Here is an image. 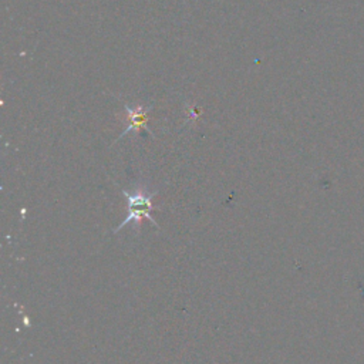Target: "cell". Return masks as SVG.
I'll return each mask as SVG.
<instances>
[{"instance_id": "1", "label": "cell", "mask_w": 364, "mask_h": 364, "mask_svg": "<svg viewBox=\"0 0 364 364\" xmlns=\"http://www.w3.org/2000/svg\"><path fill=\"white\" fill-rule=\"evenodd\" d=\"M122 194L127 198L128 202V217L124 220V222L116 229V232L121 231L124 226L134 224V228L140 232L141 228V220L145 218L149 222H151L154 226H158L156 220L151 217V211H153V198L157 194V191L153 192H147V191H136V192H128L122 189Z\"/></svg>"}, {"instance_id": "2", "label": "cell", "mask_w": 364, "mask_h": 364, "mask_svg": "<svg viewBox=\"0 0 364 364\" xmlns=\"http://www.w3.org/2000/svg\"><path fill=\"white\" fill-rule=\"evenodd\" d=\"M149 109H151V107L140 105V107H136V109H131L130 105H125L128 118H130V125L125 128V131L120 136V138H122L125 134L131 133V131H138V130H141V128L149 131V128L147 125V114H148Z\"/></svg>"}]
</instances>
